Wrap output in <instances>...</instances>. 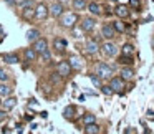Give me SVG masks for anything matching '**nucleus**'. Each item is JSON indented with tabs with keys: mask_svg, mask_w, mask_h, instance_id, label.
Returning <instances> with one entry per match:
<instances>
[{
	"mask_svg": "<svg viewBox=\"0 0 154 134\" xmlns=\"http://www.w3.org/2000/svg\"><path fill=\"white\" fill-rule=\"evenodd\" d=\"M78 22H80V17H78L76 12H63L58 17V25L65 30H71Z\"/></svg>",
	"mask_w": 154,
	"mask_h": 134,
	"instance_id": "f257e3e1",
	"label": "nucleus"
},
{
	"mask_svg": "<svg viewBox=\"0 0 154 134\" xmlns=\"http://www.w3.org/2000/svg\"><path fill=\"white\" fill-rule=\"evenodd\" d=\"M113 73H114V68L109 66L108 63H104V61H100L94 66V75H98L101 80H109L113 76Z\"/></svg>",
	"mask_w": 154,
	"mask_h": 134,
	"instance_id": "f03ea898",
	"label": "nucleus"
},
{
	"mask_svg": "<svg viewBox=\"0 0 154 134\" xmlns=\"http://www.w3.org/2000/svg\"><path fill=\"white\" fill-rule=\"evenodd\" d=\"M50 17V12H48V5L40 2L33 7V20L37 22H45L47 18Z\"/></svg>",
	"mask_w": 154,
	"mask_h": 134,
	"instance_id": "7ed1b4c3",
	"label": "nucleus"
},
{
	"mask_svg": "<svg viewBox=\"0 0 154 134\" xmlns=\"http://www.w3.org/2000/svg\"><path fill=\"white\" fill-rule=\"evenodd\" d=\"M100 51L104 58H113V56H116V53H118V47H116V43H113L111 40H106L103 45H100Z\"/></svg>",
	"mask_w": 154,
	"mask_h": 134,
	"instance_id": "20e7f679",
	"label": "nucleus"
},
{
	"mask_svg": "<svg viewBox=\"0 0 154 134\" xmlns=\"http://www.w3.org/2000/svg\"><path fill=\"white\" fill-rule=\"evenodd\" d=\"M109 88L113 90L114 94H124L126 81H124L121 76H111V78H109Z\"/></svg>",
	"mask_w": 154,
	"mask_h": 134,
	"instance_id": "39448f33",
	"label": "nucleus"
},
{
	"mask_svg": "<svg viewBox=\"0 0 154 134\" xmlns=\"http://www.w3.org/2000/svg\"><path fill=\"white\" fill-rule=\"evenodd\" d=\"M71 73H73V70H71L70 63H68L66 60L58 61V65H57V75H58V76L63 78V80H66V78L71 76Z\"/></svg>",
	"mask_w": 154,
	"mask_h": 134,
	"instance_id": "423d86ee",
	"label": "nucleus"
},
{
	"mask_svg": "<svg viewBox=\"0 0 154 134\" xmlns=\"http://www.w3.org/2000/svg\"><path fill=\"white\" fill-rule=\"evenodd\" d=\"M61 116H63L66 121L73 123V121L78 117V108L75 106V104H68V106H65V109H63V113H61Z\"/></svg>",
	"mask_w": 154,
	"mask_h": 134,
	"instance_id": "0eeeda50",
	"label": "nucleus"
},
{
	"mask_svg": "<svg viewBox=\"0 0 154 134\" xmlns=\"http://www.w3.org/2000/svg\"><path fill=\"white\" fill-rule=\"evenodd\" d=\"M80 27L85 33H90V32H93L94 27H96V20H94L93 17H83L80 20Z\"/></svg>",
	"mask_w": 154,
	"mask_h": 134,
	"instance_id": "6e6552de",
	"label": "nucleus"
},
{
	"mask_svg": "<svg viewBox=\"0 0 154 134\" xmlns=\"http://www.w3.org/2000/svg\"><path fill=\"white\" fill-rule=\"evenodd\" d=\"M101 37L104 40H113L116 37V30H114L113 23H103V27H101Z\"/></svg>",
	"mask_w": 154,
	"mask_h": 134,
	"instance_id": "1a4fd4ad",
	"label": "nucleus"
},
{
	"mask_svg": "<svg viewBox=\"0 0 154 134\" xmlns=\"http://www.w3.org/2000/svg\"><path fill=\"white\" fill-rule=\"evenodd\" d=\"M113 12H114V15H116L118 18H121V20H126V18H129V15H131L129 7H128V5H123V4L116 5Z\"/></svg>",
	"mask_w": 154,
	"mask_h": 134,
	"instance_id": "9d476101",
	"label": "nucleus"
},
{
	"mask_svg": "<svg viewBox=\"0 0 154 134\" xmlns=\"http://www.w3.org/2000/svg\"><path fill=\"white\" fill-rule=\"evenodd\" d=\"M32 48H33L38 55L43 53L45 50H48V48H50V47H48V40H47V38H43V37H40L38 40H35L33 43H32Z\"/></svg>",
	"mask_w": 154,
	"mask_h": 134,
	"instance_id": "9b49d317",
	"label": "nucleus"
},
{
	"mask_svg": "<svg viewBox=\"0 0 154 134\" xmlns=\"http://www.w3.org/2000/svg\"><path fill=\"white\" fill-rule=\"evenodd\" d=\"M48 12H50V15H51L53 18H58V17H60V15L65 12V5L57 0V2H53V4L48 7Z\"/></svg>",
	"mask_w": 154,
	"mask_h": 134,
	"instance_id": "f8f14e48",
	"label": "nucleus"
},
{
	"mask_svg": "<svg viewBox=\"0 0 154 134\" xmlns=\"http://www.w3.org/2000/svg\"><path fill=\"white\" fill-rule=\"evenodd\" d=\"M66 45H68V41L65 40L63 37H55V40H53V48H55V51L57 53H63L65 50H66Z\"/></svg>",
	"mask_w": 154,
	"mask_h": 134,
	"instance_id": "ddd939ff",
	"label": "nucleus"
},
{
	"mask_svg": "<svg viewBox=\"0 0 154 134\" xmlns=\"http://www.w3.org/2000/svg\"><path fill=\"white\" fill-rule=\"evenodd\" d=\"M85 50H86L88 55H96L98 51H100V45H98L96 40H86V43H85Z\"/></svg>",
	"mask_w": 154,
	"mask_h": 134,
	"instance_id": "4468645a",
	"label": "nucleus"
},
{
	"mask_svg": "<svg viewBox=\"0 0 154 134\" xmlns=\"http://www.w3.org/2000/svg\"><path fill=\"white\" fill-rule=\"evenodd\" d=\"M68 63H70V66L73 71H81V68H83V61H81V58L76 56V55H71V56L68 58Z\"/></svg>",
	"mask_w": 154,
	"mask_h": 134,
	"instance_id": "2eb2a0df",
	"label": "nucleus"
},
{
	"mask_svg": "<svg viewBox=\"0 0 154 134\" xmlns=\"http://www.w3.org/2000/svg\"><path fill=\"white\" fill-rule=\"evenodd\" d=\"M23 58H25L27 63H33V61L38 60V53L32 47H28V48H25V51H23Z\"/></svg>",
	"mask_w": 154,
	"mask_h": 134,
	"instance_id": "dca6fc26",
	"label": "nucleus"
},
{
	"mask_svg": "<svg viewBox=\"0 0 154 134\" xmlns=\"http://www.w3.org/2000/svg\"><path fill=\"white\" fill-rule=\"evenodd\" d=\"M134 70H133V66H123L121 68V71H119V76L123 78L124 81H131L134 78Z\"/></svg>",
	"mask_w": 154,
	"mask_h": 134,
	"instance_id": "f3484780",
	"label": "nucleus"
},
{
	"mask_svg": "<svg viewBox=\"0 0 154 134\" xmlns=\"http://www.w3.org/2000/svg\"><path fill=\"white\" fill-rule=\"evenodd\" d=\"M15 106H17V98L15 96H5V99L2 101V108L7 111H12Z\"/></svg>",
	"mask_w": 154,
	"mask_h": 134,
	"instance_id": "a211bd4d",
	"label": "nucleus"
},
{
	"mask_svg": "<svg viewBox=\"0 0 154 134\" xmlns=\"http://www.w3.org/2000/svg\"><path fill=\"white\" fill-rule=\"evenodd\" d=\"M2 60H4L7 65H17V63H20V58H18L17 53H4V55H2Z\"/></svg>",
	"mask_w": 154,
	"mask_h": 134,
	"instance_id": "6ab92c4d",
	"label": "nucleus"
},
{
	"mask_svg": "<svg viewBox=\"0 0 154 134\" xmlns=\"http://www.w3.org/2000/svg\"><path fill=\"white\" fill-rule=\"evenodd\" d=\"M14 88L8 84V81H0V96L5 98V96H10Z\"/></svg>",
	"mask_w": 154,
	"mask_h": 134,
	"instance_id": "aec40b11",
	"label": "nucleus"
},
{
	"mask_svg": "<svg viewBox=\"0 0 154 134\" xmlns=\"http://www.w3.org/2000/svg\"><path fill=\"white\" fill-rule=\"evenodd\" d=\"M86 5H88L86 0H71V8H73V12L86 10Z\"/></svg>",
	"mask_w": 154,
	"mask_h": 134,
	"instance_id": "412c9836",
	"label": "nucleus"
},
{
	"mask_svg": "<svg viewBox=\"0 0 154 134\" xmlns=\"http://www.w3.org/2000/svg\"><path fill=\"white\" fill-rule=\"evenodd\" d=\"M40 37H42V33H40V30H38V28H30V30L27 32V40H28V43H33V41L38 40Z\"/></svg>",
	"mask_w": 154,
	"mask_h": 134,
	"instance_id": "4be33fe9",
	"label": "nucleus"
},
{
	"mask_svg": "<svg viewBox=\"0 0 154 134\" xmlns=\"http://www.w3.org/2000/svg\"><path fill=\"white\" fill-rule=\"evenodd\" d=\"M86 10L90 12L91 15H96V17L103 14V12H101V5L96 4V2H91V4H88V5H86Z\"/></svg>",
	"mask_w": 154,
	"mask_h": 134,
	"instance_id": "5701e85b",
	"label": "nucleus"
},
{
	"mask_svg": "<svg viewBox=\"0 0 154 134\" xmlns=\"http://www.w3.org/2000/svg\"><path fill=\"white\" fill-rule=\"evenodd\" d=\"M37 5V0H18L17 2V7L20 10H25V8H33Z\"/></svg>",
	"mask_w": 154,
	"mask_h": 134,
	"instance_id": "b1692460",
	"label": "nucleus"
},
{
	"mask_svg": "<svg viewBox=\"0 0 154 134\" xmlns=\"http://www.w3.org/2000/svg\"><path fill=\"white\" fill-rule=\"evenodd\" d=\"M83 132L85 134H98V132H101V129L96 123H91V124H86L83 127Z\"/></svg>",
	"mask_w": 154,
	"mask_h": 134,
	"instance_id": "393cba45",
	"label": "nucleus"
},
{
	"mask_svg": "<svg viewBox=\"0 0 154 134\" xmlns=\"http://www.w3.org/2000/svg\"><path fill=\"white\" fill-rule=\"evenodd\" d=\"M118 63L123 65V66H133V65H134V58L133 56H128V55H119Z\"/></svg>",
	"mask_w": 154,
	"mask_h": 134,
	"instance_id": "a878e982",
	"label": "nucleus"
},
{
	"mask_svg": "<svg viewBox=\"0 0 154 134\" xmlns=\"http://www.w3.org/2000/svg\"><path fill=\"white\" fill-rule=\"evenodd\" d=\"M81 123H83V126L91 124V123H96V116H94L93 113H85L83 116H81Z\"/></svg>",
	"mask_w": 154,
	"mask_h": 134,
	"instance_id": "bb28decb",
	"label": "nucleus"
},
{
	"mask_svg": "<svg viewBox=\"0 0 154 134\" xmlns=\"http://www.w3.org/2000/svg\"><path fill=\"white\" fill-rule=\"evenodd\" d=\"M114 27V30H116V33H124L126 32V25H124V22H121V18H118V20L111 22Z\"/></svg>",
	"mask_w": 154,
	"mask_h": 134,
	"instance_id": "cd10ccee",
	"label": "nucleus"
},
{
	"mask_svg": "<svg viewBox=\"0 0 154 134\" xmlns=\"http://www.w3.org/2000/svg\"><path fill=\"white\" fill-rule=\"evenodd\" d=\"M121 55L133 56V55H134V45H133V43H124L123 48H121Z\"/></svg>",
	"mask_w": 154,
	"mask_h": 134,
	"instance_id": "c85d7f7f",
	"label": "nucleus"
},
{
	"mask_svg": "<svg viewBox=\"0 0 154 134\" xmlns=\"http://www.w3.org/2000/svg\"><path fill=\"white\" fill-rule=\"evenodd\" d=\"M38 56L42 58V63H45V65H47V63H50V61H51V50L48 48V50H45L43 53H40Z\"/></svg>",
	"mask_w": 154,
	"mask_h": 134,
	"instance_id": "c756f323",
	"label": "nucleus"
},
{
	"mask_svg": "<svg viewBox=\"0 0 154 134\" xmlns=\"http://www.w3.org/2000/svg\"><path fill=\"white\" fill-rule=\"evenodd\" d=\"M22 20H33V8L22 10Z\"/></svg>",
	"mask_w": 154,
	"mask_h": 134,
	"instance_id": "7c9ffc66",
	"label": "nucleus"
},
{
	"mask_svg": "<svg viewBox=\"0 0 154 134\" xmlns=\"http://www.w3.org/2000/svg\"><path fill=\"white\" fill-rule=\"evenodd\" d=\"M90 80H91V83H93L96 88H101V84H103V81H101V78L98 76V75H94V73H93V75H90Z\"/></svg>",
	"mask_w": 154,
	"mask_h": 134,
	"instance_id": "2f4dec72",
	"label": "nucleus"
},
{
	"mask_svg": "<svg viewBox=\"0 0 154 134\" xmlns=\"http://www.w3.org/2000/svg\"><path fill=\"white\" fill-rule=\"evenodd\" d=\"M100 90H101V93H103L104 96H113V94H114V93H113V90L109 88V84H101Z\"/></svg>",
	"mask_w": 154,
	"mask_h": 134,
	"instance_id": "473e14b6",
	"label": "nucleus"
},
{
	"mask_svg": "<svg viewBox=\"0 0 154 134\" xmlns=\"http://www.w3.org/2000/svg\"><path fill=\"white\" fill-rule=\"evenodd\" d=\"M10 80V73L5 68H0V81H8Z\"/></svg>",
	"mask_w": 154,
	"mask_h": 134,
	"instance_id": "72a5a7b5",
	"label": "nucleus"
},
{
	"mask_svg": "<svg viewBox=\"0 0 154 134\" xmlns=\"http://www.w3.org/2000/svg\"><path fill=\"white\" fill-rule=\"evenodd\" d=\"M7 117H8V111L7 109H0V123H4Z\"/></svg>",
	"mask_w": 154,
	"mask_h": 134,
	"instance_id": "f704fd0d",
	"label": "nucleus"
},
{
	"mask_svg": "<svg viewBox=\"0 0 154 134\" xmlns=\"http://www.w3.org/2000/svg\"><path fill=\"white\" fill-rule=\"evenodd\" d=\"M4 2L8 5V7H17V2H18V0H4Z\"/></svg>",
	"mask_w": 154,
	"mask_h": 134,
	"instance_id": "c9c22d12",
	"label": "nucleus"
},
{
	"mask_svg": "<svg viewBox=\"0 0 154 134\" xmlns=\"http://www.w3.org/2000/svg\"><path fill=\"white\" fill-rule=\"evenodd\" d=\"M129 2L133 7H136V10H139V0H129Z\"/></svg>",
	"mask_w": 154,
	"mask_h": 134,
	"instance_id": "e433bc0d",
	"label": "nucleus"
},
{
	"mask_svg": "<svg viewBox=\"0 0 154 134\" xmlns=\"http://www.w3.org/2000/svg\"><path fill=\"white\" fill-rule=\"evenodd\" d=\"M0 108H2V96H0Z\"/></svg>",
	"mask_w": 154,
	"mask_h": 134,
	"instance_id": "4c0bfd02",
	"label": "nucleus"
}]
</instances>
